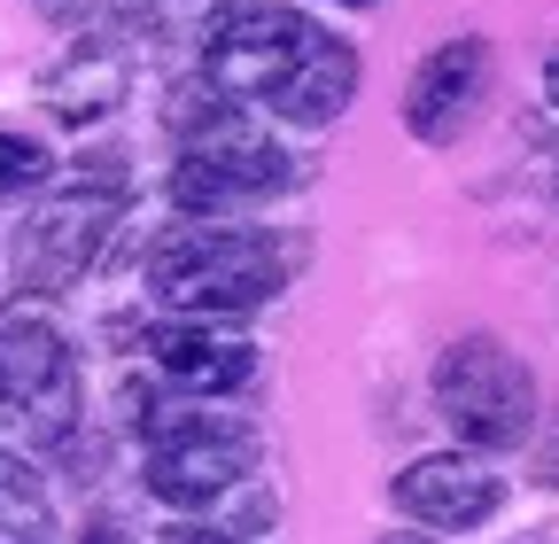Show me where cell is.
<instances>
[{
	"label": "cell",
	"instance_id": "13",
	"mask_svg": "<svg viewBox=\"0 0 559 544\" xmlns=\"http://www.w3.org/2000/svg\"><path fill=\"white\" fill-rule=\"evenodd\" d=\"M0 544H55V498L16 451H0Z\"/></svg>",
	"mask_w": 559,
	"mask_h": 544
},
{
	"label": "cell",
	"instance_id": "5",
	"mask_svg": "<svg viewBox=\"0 0 559 544\" xmlns=\"http://www.w3.org/2000/svg\"><path fill=\"white\" fill-rule=\"evenodd\" d=\"M326 32L296 9V0H218L202 16V86L264 109L280 86L304 71V55Z\"/></svg>",
	"mask_w": 559,
	"mask_h": 544
},
{
	"label": "cell",
	"instance_id": "16",
	"mask_svg": "<svg viewBox=\"0 0 559 544\" xmlns=\"http://www.w3.org/2000/svg\"><path fill=\"white\" fill-rule=\"evenodd\" d=\"M536 483H544V490H559V421H551V436L536 444Z\"/></svg>",
	"mask_w": 559,
	"mask_h": 544
},
{
	"label": "cell",
	"instance_id": "7",
	"mask_svg": "<svg viewBox=\"0 0 559 544\" xmlns=\"http://www.w3.org/2000/svg\"><path fill=\"white\" fill-rule=\"evenodd\" d=\"M70 397H79V358H70V334L55 327L47 296L0 304V404H16L47 436H62Z\"/></svg>",
	"mask_w": 559,
	"mask_h": 544
},
{
	"label": "cell",
	"instance_id": "14",
	"mask_svg": "<svg viewBox=\"0 0 559 544\" xmlns=\"http://www.w3.org/2000/svg\"><path fill=\"white\" fill-rule=\"evenodd\" d=\"M55 164H47V149L32 141V132H9L0 125V194H16V187H39Z\"/></svg>",
	"mask_w": 559,
	"mask_h": 544
},
{
	"label": "cell",
	"instance_id": "11",
	"mask_svg": "<svg viewBox=\"0 0 559 544\" xmlns=\"http://www.w3.org/2000/svg\"><path fill=\"white\" fill-rule=\"evenodd\" d=\"M39 102H47L62 125H102V117H117V102H132V55L109 47V39L70 47L55 71L39 79Z\"/></svg>",
	"mask_w": 559,
	"mask_h": 544
},
{
	"label": "cell",
	"instance_id": "12",
	"mask_svg": "<svg viewBox=\"0 0 559 544\" xmlns=\"http://www.w3.org/2000/svg\"><path fill=\"white\" fill-rule=\"evenodd\" d=\"M349 102H358V47H349V39H319V47L304 55V71L264 102V117L319 132V125H334Z\"/></svg>",
	"mask_w": 559,
	"mask_h": 544
},
{
	"label": "cell",
	"instance_id": "19",
	"mask_svg": "<svg viewBox=\"0 0 559 544\" xmlns=\"http://www.w3.org/2000/svg\"><path fill=\"white\" fill-rule=\"evenodd\" d=\"M381 544H436V536H381Z\"/></svg>",
	"mask_w": 559,
	"mask_h": 544
},
{
	"label": "cell",
	"instance_id": "10",
	"mask_svg": "<svg viewBox=\"0 0 559 544\" xmlns=\"http://www.w3.org/2000/svg\"><path fill=\"white\" fill-rule=\"evenodd\" d=\"M148 351L164 366V381L179 397H226L257 374V343H241V334H218L210 319H179V327H156Z\"/></svg>",
	"mask_w": 559,
	"mask_h": 544
},
{
	"label": "cell",
	"instance_id": "1",
	"mask_svg": "<svg viewBox=\"0 0 559 544\" xmlns=\"http://www.w3.org/2000/svg\"><path fill=\"white\" fill-rule=\"evenodd\" d=\"M179 125V164H171V211L179 218H226L241 202H264L296 187V156L272 141V117L226 94H187Z\"/></svg>",
	"mask_w": 559,
	"mask_h": 544
},
{
	"label": "cell",
	"instance_id": "2",
	"mask_svg": "<svg viewBox=\"0 0 559 544\" xmlns=\"http://www.w3.org/2000/svg\"><path fill=\"white\" fill-rule=\"evenodd\" d=\"M148 288L179 319H234V311H257L288 288V257L272 249V234H249L226 218H187V226L156 234Z\"/></svg>",
	"mask_w": 559,
	"mask_h": 544
},
{
	"label": "cell",
	"instance_id": "3",
	"mask_svg": "<svg viewBox=\"0 0 559 544\" xmlns=\"http://www.w3.org/2000/svg\"><path fill=\"white\" fill-rule=\"evenodd\" d=\"M124 202H132V172H124V156L109 149V156H79L55 187H47V202L24 218V234H16V281L32 288V296H62V288H79L86 272L102 264V249H109V234L124 226Z\"/></svg>",
	"mask_w": 559,
	"mask_h": 544
},
{
	"label": "cell",
	"instance_id": "6",
	"mask_svg": "<svg viewBox=\"0 0 559 544\" xmlns=\"http://www.w3.org/2000/svg\"><path fill=\"white\" fill-rule=\"evenodd\" d=\"M436 413L466 451H521L536 436V374L498 334H459L436 358Z\"/></svg>",
	"mask_w": 559,
	"mask_h": 544
},
{
	"label": "cell",
	"instance_id": "20",
	"mask_svg": "<svg viewBox=\"0 0 559 544\" xmlns=\"http://www.w3.org/2000/svg\"><path fill=\"white\" fill-rule=\"evenodd\" d=\"M334 9H373V0H334Z\"/></svg>",
	"mask_w": 559,
	"mask_h": 544
},
{
	"label": "cell",
	"instance_id": "4",
	"mask_svg": "<svg viewBox=\"0 0 559 544\" xmlns=\"http://www.w3.org/2000/svg\"><path fill=\"white\" fill-rule=\"evenodd\" d=\"M140 444H148L140 483L171 513H210L218 498H234L257 474V451H264L249 421L210 413V397H156L140 413Z\"/></svg>",
	"mask_w": 559,
	"mask_h": 544
},
{
	"label": "cell",
	"instance_id": "18",
	"mask_svg": "<svg viewBox=\"0 0 559 544\" xmlns=\"http://www.w3.org/2000/svg\"><path fill=\"white\" fill-rule=\"evenodd\" d=\"M164 544H249V536H202V529H164Z\"/></svg>",
	"mask_w": 559,
	"mask_h": 544
},
{
	"label": "cell",
	"instance_id": "21",
	"mask_svg": "<svg viewBox=\"0 0 559 544\" xmlns=\"http://www.w3.org/2000/svg\"><path fill=\"white\" fill-rule=\"evenodd\" d=\"M47 9H70V0H47Z\"/></svg>",
	"mask_w": 559,
	"mask_h": 544
},
{
	"label": "cell",
	"instance_id": "17",
	"mask_svg": "<svg viewBox=\"0 0 559 544\" xmlns=\"http://www.w3.org/2000/svg\"><path fill=\"white\" fill-rule=\"evenodd\" d=\"M79 544H132V529H124V521H109V513H94V521L79 529Z\"/></svg>",
	"mask_w": 559,
	"mask_h": 544
},
{
	"label": "cell",
	"instance_id": "8",
	"mask_svg": "<svg viewBox=\"0 0 559 544\" xmlns=\"http://www.w3.org/2000/svg\"><path fill=\"white\" fill-rule=\"evenodd\" d=\"M389 490H396V513H412L419 529H459V536L506 506V483L474 451H428V459H412Z\"/></svg>",
	"mask_w": 559,
	"mask_h": 544
},
{
	"label": "cell",
	"instance_id": "15",
	"mask_svg": "<svg viewBox=\"0 0 559 544\" xmlns=\"http://www.w3.org/2000/svg\"><path fill=\"white\" fill-rule=\"evenodd\" d=\"M109 9H117L124 32H164V24H179L194 9V0H109Z\"/></svg>",
	"mask_w": 559,
	"mask_h": 544
},
{
	"label": "cell",
	"instance_id": "9",
	"mask_svg": "<svg viewBox=\"0 0 559 544\" xmlns=\"http://www.w3.org/2000/svg\"><path fill=\"white\" fill-rule=\"evenodd\" d=\"M481 86H489V39H474V32L443 39V47L404 79V132H412V141H428V149L459 141V125L474 117Z\"/></svg>",
	"mask_w": 559,
	"mask_h": 544
}]
</instances>
